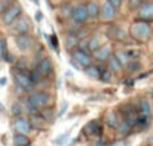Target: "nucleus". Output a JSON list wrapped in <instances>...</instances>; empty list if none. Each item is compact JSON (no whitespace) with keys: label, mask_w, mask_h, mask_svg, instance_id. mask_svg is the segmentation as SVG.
Segmentation results:
<instances>
[{"label":"nucleus","mask_w":153,"mask_h":146,"mask_svg":"<svg viewBox=\"0 0 153 146\" xmlns=\"http://www.w3.org/2000/svg\"><path fill=\"white\" fill-rule=\"evenodd\" d=\"M73 59L82 67H87L91 64V56L87 54V51H83L81 48L73 51Z\"/></svg>","instance_id":"nucleus-5"},{"label":"nucleus","mask_w":153,"mask_h":146,"mask_svg":"<svg viewBox=\"0 0 153 146\" xmlns=\"http://www.w3.org/2000/svg\"><path fill=\"white\" fill-rule=\"evenodd\" d=\"M111 79V70H108V69H102L100 72V80L102 82H109Z\"/></svg>","instance_id":"nucleus-27"},{"label":"nucleus","mask_w":153,"mask_h":146,"mask_svg":"<svg viewBox=\"0 0 153 146\" xmlns=\"http://www.w3.org/2000/svg\"><path fill=\"white\" fill-rule=\"evenodd\" d=\"M106 123H108V126H110V128H117V125H118L120 119H118V115L116 114L114 111H109L108 114H106V118H105Z\"/></svg>","instance_id":"nucleus-20"},{"label":"nucleus","mask_w":153,"mask_h":146,"mask_svg":"<svg viewBox=\"0 0 153 146\" xmlns=\"http://www.w3.org/2000/svg\"><path fill=\"white\" fill-rule=\"evenodd\" d=\"M151 35V26L148 24V21L145 20H138L133 21L132 26H130V36L134 40H138V42H144Z\"/></svg>","instance_id":"nucleus-1"},{"label":"nucleus","mask_w":153,"mask_h":146,"mask_svg":"<svg viewBox=\"0 0 153 146\" xmlns=\"http://www.w3.org/2000/svg\"><path fill=\"white\" fill-rule=\"evenodd\" d=\"M141 4H143V1H141V0H129V8H130V10L140 8Z\"/></svg>","instance_id":"nucleus-35"},{"label":"nucleus","mask_w":153,"mask_h":146,"mask_svg":"<svg viewBox=\"0 0 153 146\" xmlns=\"http://www.w3.org/2000/svg\"><path fill=\"white\" fill-rule=\"evenodd\" d=\"M13 28H15V31L18 32V34H27V32L30 31V23L26 18L19 16V18L15 20V26H13Z\"/></svg>","instance_id":"nucleus-11"},{"label":"nucleus","mask_w":153,"mask_h":146,"mask_svg":"<svg viewBox=\"0 0 153 146\" xmlns=\"http://www.w3.org/2000/svg\"><path fill=\"white\" fill-rule=\"evenodd\" d=\"M69 134H70V133H65V134H62V136H59L58 138L55 139V145H59V146L63 145L65 141H66V138L69 137Z\"/></svg>","instance_id":"nucleus-34"},{"label":"nucleus","mask_w":153,"mask_h":146,"mask_svg":"<svg viewBox=\"0 0 153 146\" xmlns=\"http://www.w3.org/2000/svg\"><path fill=\"white\" fill-rule=\"evenodd\" d=\"M32 1H34L35 4H38V3H39V1H38V0H32Z\"/></svg>","instance_id":"nucleus-41"},{"label":"nucleus","mask_w":153,"mask_h":146,"mask_svg":"<svg viewBox=\"0 0 153 146\" xmlns=\"http://www.w3.org/2000/svg\"><path fill=\"white\" fill-rule=\"evenodd\" d=\"M138 19L145 21L153 20V1L143 3L138 8Z\"/></svg>","instance_id":"nucleus-6"},{"label":"nucleus","mask_w":153,"mask_h":146,"mask_svg":"<svg viewBox=\"0 0 153 146\" xmlns=\"http://www.w3.org/2000/svg\"><path fill=\"white\" fill-rule=\"evenodd\" d=\"M108 1H110L111 5H113L114 8H117V10H118L120 5H121V3H122V0H108Z\"/></svg>","instance_id":"nucleus-37"},{"label":"nucleus","mask_w":153,"mask_h":146,"mask_svg":"<svg viewBox=\"0 0 153 146\" xmlns=\"http://www.w3.org/2000/svg\"><path fill=\"white\" fill-rule=\"evenodd\" d=\"M86 8H87V15H89V18L95 19L100 16V7H98V4L95 1L87 3Z\"/></svg>","instance_id":"nucleus-17"},{"label":"nucleus","mask_w":153,"mask_h":146,"mask_svg":"<svg viewBox=\"0 0 153 146\" xmlns=\"http://www.w3.org/2000/svg\"><path fill=\"white\" fill-rule=\"evenodd\" d=\"M40 115H42V118L45 121H50V119H53V110L51 109H45V110H42L40 111Z\"/></svg>","instance_id":"nucleus-32"},{"label":"nucleus","mask_w":153,"mask_h":146,"mask_svg":"<svg viewBox=\"0 0 153 146\" xmlns=\"http://www.w3.org/2000/svg\"><path fill=\"white\" fill-rule=\"evenodd\" d=\"M71 19L76 24H82L89 19L87 15V8L85 4H78L71 10Z\"/></svg>","instance_id":"nucleus-3"},{"label":"nucleus","mask_w":153,"mask_h":146,"mask_svg":"<svg viewBox=\"0 0 153 146\" xmlns=\"http://www.w3.org/2000/svg\"><path fill=\"white\" fill-rule=\"evenodd\" d=\"M28 75H30V78H31L32 83H38L40 80V78H42V74H40V71L38 69H34Z\"/></svg>","instance_id":"nucleus-29"},{"label":"nucleus","mask_w":153,"mask_h":146,"mask_svg":"<svg viewBox=\"0 0 153 146\" xmlns=\"http://www.w3.org/2000/svg\"><path fill=\"white\" fill-rule=\"evenodd\" d=\"M108 64H109V69H110L111 71H114V72H120L122 70V67H124L118 60H117V58L114 55L108 58Z\"/></svg>","instance_id":"nucleus-19"},{"label":"nucleus","mask_w":153,"mask_h":146,"mask_svg":"<svg viewBox=\"0 0 153 146\" xmlns=\"http://www.w3.org/2000/svg\"><path fill=\"white\" fill-rule=\"evenodd\" d=\"M0 58H4L5 60H10L8 52H7V44H5L4 39H0Z\"/></svg>","instance_id":"nucleus-28"},{"label":"nucleus","mask_w":153,"mask_h":146,"mask_svg":"<svg viewBox=\"0 0 153 146\" xmlns=\"http://www.w3.org/2000/svg\"><path fill=\"white\" fill-rule=\"evenodd\" d=\"M122 115H124V119L126 122H129L130 125H136V119H137V113L134 111V107L126 105V106L122 107Z\"/></svg>","instance_id":"nucleus-10"},{"label":"nucleus","mask_w":153,"mask_h":146,"mask_svg":"<svg viewBox=\"0 0 153 146\" xmlns=\"http://www.w3.org/2000/svg\"><path fill=\"white\" fill-rule=\"evenodd\" d=\"M28 99L35 105V107L38 109H42L50 101V95H48L46 91H36V93H32L31 95L28 97Z\"/></svg>","instance_id":"nucleus-4"},{"label":"nucleus","mask_w":153,"mask_h":146,"mask_svg":"<svg viewBox=\"0 0 153 146\" xmlns=\"http://www.w3.org/2000/svg\"><path fill=\"white\" fill-rule=\"evenodd\" d=\"M15 43L20 51H27L31 48L32 39H31V36L27 34H18V36L15 38Z\"/></svg>","instance_id":"nucleus-8"},{"label":"nucleus","mask_w":153,"mask_h":146,"mask_svg":"<svg viewBox=\"0 0 153 146\" xmlns=\"http://www.w3.org/2000/svg\"><path fill=\"white\" fill-rule=\"evenodd\" d=\"M70 64H71V66H73V67H74V69H75V70H81V69H79V67H81V66H79V64H78V63H76V62L74 60V59H71V60H70Z\"/></svg>","instance_id":"nucleus-39"},{"label":"nucleus","mask_w":153,"mask_h":146,"mask_svg":"<svg viewBox=\"0 0 153 146\" xmlns=\"http://www.w3.org/2000/svg\"><path fill=\"white\" fill-rule=\"evenodd\" d=\"M13 144H15V146H30L31 141H30V138L26 134L16 133L15 136H13Z\"/></svg>","instance_id":"nucleus-15"},{"label":"nucleus","mask_w":153,"mask_h":146,"mask_svg":"<svg viewBox=\"0 0 153 146\" xmlns=\"http://www.w3.org/2000/svg\"><path fill=\"white\" fill-rule=\"evenodd\" d=\"M38 70L40 71L42 75H48L51 71H53V64H51V60L48 58H43L42 60L38 64Z\"/></svg>","instance_id":"nucleus-14"},{"label":"nucleus","mask_w":153,"mask_h":146,"mask_svg":"<svg viewBox=\"0 0 153 146\" xmlns=\"http://www.w3.org/2000/svg\"><path fill=\"white\" fill-rule=\"evenodd\" d=\"M93 52H94V56L98 62H105V60H108V58L110 56V46L105 44V46H102V47L100 46V47L95 51H93Z\"/></svg>","instance_id":"nucleus-13"},{"label":"nucleus","mask_w":153,"mask_h":146,"mask_svg":"<svg viewBox=\"0 0 153 146\" xmlns=\"http://www.w3.org/2000/svg\"><path fill=\"white\" fill-rule=\"evenodd\" d=\"M13 128H15L16 133H28L31 130V125H30V121L26 119L23 117H18L15 119V123H13Z\"/></svg>","instance_id":"nucleus-9"},{"label":"nucleus","mask_w":153,"mask_h":146,"mask_svg":"<svg viewBox=\"0 0 153 146\" xmlns=\"http://www.w3.org/2000/svg\"><path fill=\"white\" fill-rule=\"evenodd\" d=\"M133 126L130 125L129 122H126L125 119H122V121H120L118 122V125H117V131H118L120 134H128L130 131V129H132Z\"/></svg>","instance_id":"nucleus-22"},{"label":"nucleus","mask_w":153,"mask_h":146,"mask_svg":"<svg viewBox=\"0 0 153 146\" xmlns=\"http://www.w3.org/2000/svg\"><path fill=\"white\" fill-rule=\"evenodd\" d=\"M16 83H18V86H20L23 90H28V88L34 85L31 78H30V75L26 74V72H19V74L16 75Z\"/></svg>","instance_id":"nucleus-12"},{"label":"nucleus","mask_w":153,"mask_h":146,"mask_svg":"<svg viewBox=\"0 0 153 146\" xmlns=\"http://www.w3.org/2000/svg\"><path fill=\"white\" fill-rule=\"evenodd\" d=\"M51 46H53L54 50H58V39H56L55 35H51Z\"/></svg>","instance_id":"nucleus-36"},{"label":"nucleus","mask_w":153,"mask_h":146,"mask_svg":"<svg viewBox=\"0 0 153 146\" xmlns=\"http://www.w3.org/2000/svg\"><path fill=\"white\" fill-rule=\"evenodd\" d=\"M100 46H101V43H100V39H98L97 36H93L91 39L87 42V48H89V51H95Z\"/></svg>","instance_id":"nucleus-26"},{"label":"nucleus","mask_w":153,"mask_h":146,"mask_svg":"<svg viewBox=\"0 0 153 146\" xmlns=\"http://www.w3.org/2000/svg\"><path fill=\"white\" fill-rule=\"evenodd\" d=\"M140 114L151 117V105H149V102L145 101V99H143V101L140 102Z\"/></svg>","instance_id":"nucleus-24"},{"label":"nucleus","mask_w":153,"mask_h":146,"mask_svg":"<svg viewBox=\"0 0 153 146\" xmlns=\"http://www.w3.org/2000/svg\"><path fill=\"white\" fill-rule=\"evenodd\" d=\"M78 38L79 36H76V35H74V34L67 35V38H66V46H67V48H71V47H74V46L78 44V42H79Z\"/></svg>","instance_id":"nucleus-25"},{"label":"nucleus","mask_w":153,"mask_h":146,"mask_svg":"<svg viewBox=\"0 0 153 146\" xmlns=\"http://www.w3.org/2000/svg\"><path fill=\"white\" fill-rule=\"evenodd\" d=\"M20 15H22V7L18 3H15V4H12V5H8L1 12V20L4 24L10 26V24H12Z\"/></svg>","instance_id":"nucleus-2"},{"label":"nucleus","mask_w":153,"mask_h":146,"mask_svg":"<svg viewBox=\"0 0 153 146\" xmlns=\"http://www.w3.org/2000/svg\"><path fill=\"white\" fill-rule=\"evenodd\" d=\"M100 72H101V69L97 66H87L86 67V74L89 75L90 78H93V79H100Z\"/></svg>","instance_id":"nucleus-23"},{"label":"nucleus","mask_w":153,"mask_h":146,"mask_svg":"<svg viewBox=\"0 0 153 146\" xmlns=\"http://www.w3.org/2000/svg\"><path fill=\"white\" fill-rule=\"evenodd\" d=\"M114 56H116L117 60H118L120 63L122 64V66H126V64L129 63L130 60H132V58H130L129 52H126V51H121V50H118V51H116Z\"/></svg>","instance_id":"nucleus-18"},{"label":"nucleus","mask_w":153,"mask_h":146,"mask_svg":"<svg viewBox=\"0 0 153 146\" xmlns=\"http://www.w3.org/2000/svg\"><path fill=\"white\" fill-rule=\"evenodd\" d=\"M100 13L103 20H111V19H114V16L117 15V8H114L110 1L105 0L100 8Z\"/></svg>","instance_id":"nucleus-7"},{"label":"nucleus","mask_w":153,"mask_h":146,"mask_svg":"<svg viewBox=\"0 0 153 146\" xmlns=\"http://www.w3.org/2000/svg\"><path fill=\"white\" fill-rule=\"evenodd\" d=\"M67 106H69V105H67V103H63V106H62L61 111H59V113H58V117H62V115H63V114H65V111H66Z\"/></svg>","instance_id":"nucleus-38"},{"label":"nucleus","mask_w":153,"mask_h":146,"mask_svg":"<svg viewBox=\"0 0 153 146\" xmlns=\"http://www.w3.org/2000/svg\"><path fill=\"white\" fill-rule=\"evenodd\" d=\"M43 122H45V119L42 118V115H38V114H32L31 117H30V125H31V128H35V129H42L43 128Z\"/></svg>","instance_id":"nucleus-21"},{"label":"nucleus","mask_w":153,"mask_h":146,"mask_svg":"<svg viewBox=\"0 0 153 146\" xmlns=\"http://www.w3.org/2000/svg\"><path fill=\"white\" fill-rule=\"evenodd\" d=\"M148 121H149V117L143 115V114H138L137 115V119H136V123H137L138 126H141V128H144V126L148 125Z\"/></svg>","instance_id":"nucleus-30"},{"label":"nucleus","mask_w":153,"mask_h":146,"mask_svg":"<svg viewBox=\"0 0 153 146\" xmlns=\"http://www.w3.org/2000/svg\"><path fill=\"white\" fill-rule=\"evenodd\" d=\"M11 111H12V114L15 115V117H19L22 113V106L20 103H13L12 107H11Z\"/></svg>","instance_id":"nucleus-33"},{"label":"nucleus","mask_w":153,"mask_h":146,"mask_svg":"<svg viewBox=\"0 0 153 146\" xmlns=\"http://www.w3.org/2000/svg\"><path fill=\"white\" fill-rule=\"evenodd\" d=\"M42 18H43L42 12H40V11H38V12H36V20L39 21V20H40V19H42Z\"/></svg>","instance_id":"nucleus-40"},{"label":"nucleus","mask_w":153,"mask_h":146,"mask_svg":"<svg viewBox=\"0 0 153 146\" xmlns=\"http://www.w3.org/2000/svg\"><path fill=\"white\" fill-rule=\"evenodd\" d=\"M126 67H128V70H129L130 72H134V71H138V70L141 69V64L138 63L137 60H133V62L130 60L129 63L126 64Z\"/></svg>","instance_id":"nucleus-31"},{"label":"nucleus","mask_w":153,"mask_h":146,"mask_svg":"<svg viewBox=\"0 0 153 146\" xmlns=\"http://www.w3.org/2000/svg\"><path fill=\"white\" fill-rule=\"evenodd\" d=\"M85 131L87 134H100L102 131V128L101 125L97 122V121H90L86 126H85Z\"/></svg>","instance_id":"nucleus-16"}]
</instances>
